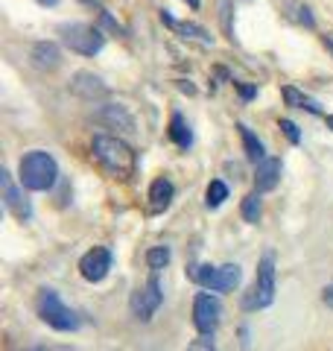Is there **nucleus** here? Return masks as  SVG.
Instances as JSON below:
<instances>
[{"mask_svg": "<svg viewBox=\"0 0 333 351\" xmlns=\"http://www.w3.org/2000/svg\"><path fill=\"white\" fill-rule=\"evenodd\" d=\"M91 152L97 164L103 167L111 179H120V182H129L132 176L138 170V156L126 141H120L114 135H97L94 144H91Z\"/></svg>", "mask_w": 333, "mask_h": 351, "instance_id": "nucleus-1", "label": "nucleus"}, {"mask_svg": "<svg viewBox=\"0 0 333 351\" xmlns=\"http://www.w3.org/2000/svg\"><path fill=\"white\" fill-rule=\"evenodd\" d=\"M18 173H21V188L41 193V191H50L56 179H59V164H56V158L47 149H32L21 158Z\"/></svg>", "mask_w": 333, "mask_h": 351, "instance_id": "nucleus-2", "label": "nucleus"}, {"mask_svg": "<svg viewBox=\"0 0 333 351\" xmlns=\"http://www.w3.org/2000/svg\"><path fill=\"white\" fill-rule=\"evenodd\" d=\"M278 293V278H275V258L263 255L258 263V272H254V284L249 287V293L243 295V311H263L275 302Z\"/></svg>", "mask_w": 333, "mask_h": 351, "instance_id": "nucleus-3", "label": "nucleus"}, {"mask_svg": "<svg viewBox=\"0 0 333 351\" xmlns=\"http://www.w3.org/2000/svg\"><path fill=\"white\" fill-rule=\"evenodd\" d=\"M36 307H38L41 319L50 328H56V331H76V328H79V316H76V311H71V307L62 302V295L56 290H50V287H44L38 293Z\"/></svg>", "mask_w": 333, "mask_h": 351, "instance_id": "nucleus-4", "label": "nucleus"}, {"mask_svg": "<svg viewBox=\"0 0 333 351\" xmlns=\"http://www.w3.org/2000/svg\"><path fill=\"white\" fill-rule=\"evenodd\" d=\"M62 44L79 56H97L106 47V36L91 24H62L59 27Z\"/></svg>", "mask_w": 333, "mask_h": 351, "instance_id": "nucleus-5", "label": "nucleus"}, {"mask_svg": "<svg viewBox=\"0 0 333 351\" xmlns=\"http://www.w3.org/2000/svg\"><path fill=\"white\" fill-rule=\"evenodd\" d=\"M240 267L237 263H225V267H210V263H202V267L190 269V278L199 281L205 290L210 293H228L240 284Z\"/></svg>", "mask_w": 333, "mask_h": 351, "instance_id": "nucleus-6", "label": "nucleus"}, {"mask_svg": "<svg viewBox=\"0 0 333 351\" xmlns=\"http://www.w3.org/2000/svg\"><path fill=\"white\" fill-rule=\"evenodd\" d=\"M222 319V304L210 293H199L193 299V325L202 337H210L219 328Z\"/></svg>", "mask_w": 333, "mask_h": 351, "instance_id": "nucleus-7", "label": "nucleus"}, {"mask_svg": "<svg viewBox=\"0 0 333 351\" xmlns=\"http://www.w3.org/2000/svg\"><path fill=\"white\" fill-rule=\"evenodd\" d=\"M161 304H164V290H161V284L155 276L132 295V313H135L138 319H152Z\"/></svg>", "mask_w": 333, "mask_h": 351, "instance_id": "nucleus-8", "label": "nucleus"}, {"mask_svg": "<svg viewBox=\"0 0 333 351\" xmlns=\"http://www.w3.org/2000/svg\"><path fill=\"white\" fill-rule=\"evenodd\" d=\"M79 272H82V278L85 281H91V284H99L108 272H111V252L106 246H94V249H88L82 261H79Z\"/></svg>", "mask_w": 333, "mask_h": 351, "instance_id": "nucleus-9", "label": "nucleus"}, {"mask_svg": "<svg viewBox=\"0 0 333 351\" xmlns=\"http://www.w3.org/2000/svg\"><path fill=\"white\" fill-rule=\"evenodd\" d=\"M0 191H3L6 211H12L18 219H29L32 217V208L27 202V196L18 191V184L12 182V173H9V170H0Z\"/></svg>", "mask_w": 333, "mask_h": 351, "instance_id": "nucleus-10", "label": "nucleus"}, {"mask_svg": "<svg viewBox=\"0 0 333 351\" xmlns=\"http://www.w3.org/2000/svg\"><path fill=\"white\" fill-rule=\"evenodd\" d=\"M71 91L76 94V97H82V100H88V103H94V100H103V97H108V85L99 80L97 73H91V71H79L71 80Z\"/></svg>", "mask_w": 333, "mask_h": 351, "instance_id": "nucleus-11", "label": "nucleus"}, {"mask_svg": "<svg viewBox=\"0 0 333 351\" xmlns=\"http://www.w3.org/2000/svg\"><path fill=\"white\" fill-rule=\"evenodd\" d=\"M94 120L108 129H117V132H135V117L129 114L126 106H117V103H106L103 108H97Z\"/></svg>", "mask_w": 333, "mask_h": 351, "instance_id": "nucleus-12", "label": "nucleus"}, {"mask_svg": "<svg viewBox=\"0 0 333 351\" xmlns=\"http://www.w3.org/2000/svg\"><path fill=\"white\" fill-rule=\"evenodd\" d=\"M161 21L166 27H170L173 32H179L182 38H187V41H199V44H205V47H210L214 44V36L205 29V27H199V24H190V21H175L166 9H161Z\"/></svg>", "mask_w": 333, "mask_h": 351, "instance_id": "nucleus-13", "label": "nucleus"}, {"mask_svg": "<svg viewBox=\"0 0 333 351\" xmlns=\"http://www.w3.org/2000/svg\"><path fill=\"white\" fill-rule=\"evenodd\" d=\"M281 170H284L281 158H263L258 164V173H254V188H258L260 193L275 191L278 182H281Z\"/></svg>", "mask_w": 333, "mask_h": 351, "instance_id": "nucleus-14", "label": "nucleus"}, {"mask_svg": "<svg viewBox=\"0 0 333 351\" xmlns=\"http://www.w3.org/2000/svg\"><path fill=\"white\" fill-rule=\"evenodd\" d=\"M29 59H32V64H36L38 71H56L62 64V53H59V47H56L53 41H38V44H32Z\"/></svg>", "mask_w": 333, "mask_h": 351, "instance_id": "nucleus-15", "label": "nucleus"}, {"mask_svg": "<svg viewBox=\"0 0 333 351\" xmlns=\"http://www.w3.org/2000/svg\"><path fill=\"white\" fill-rule=\"evenodd\" d=\"M173 196H175V188H173L170 179H164V176L149 184V205H152V211H164V208H170Z\"/></svg>", "mask_w": 333, "mask_h": 351, "instance_id": "nucleus-16", "label": "nucleus"}, {"mask_svg": "<svg viewBox=\"0 0 333 351\" xmlns=\"http://www.w3.org/2000/svg\"><path fill=\"white\" fill-rule=\"evenodd\" d=\"M281 94H284V103H286V106H293V108H304V112H310V114H321V103H319V100H313L310 94L298 91L295 85H284V88H281Z\"/></svg>", "mask_w": 333, "mask_h": 351, "instance_id": "nucleus-17", "label": "nucleus"}, {"mask_svg": "<svg viewBox=\"0 0 333 351\" xmlns=\"http://www.w3.org/2000/svg\"><path fill=\"white\" fill-rule=\"evenodd\" d=\"M240 129V138H243V149H246V156H249V161H254V164H260L263 158H266V152H263V144H260V138L254 135V132L249 129V126H237Z\"/></svg>", "mask_w": 333, "mask_h": 351, "instance_id": "nucleus-18", "label": "nucleus"}, {"mask_svg": "<svg viewBox=\"0 0 333 351\" xmlns=\"http://www.w3.org/2000/svg\"><path fill=\"white\" fill-rule=\"evenodd\" d=\"M170 138H173V144L179 147V149H187V147L193 144V132H190V126L184 123L182 114H173L170 117Z\"/></svg>", "mask_w": 333, "mask_h": 351, "instance_id": "nucleus-19", "label": "nucleus"}, {"mask_svg": "<svg viewBox=\"0 0 333 351\" xmlns=\"http://www.w3.org/2000/svg\"><path fill=\"white\" fill-rule=\"evenodd\" d=\"M225 199H228V184H225V182H219V179H214V182L208 184L205 205H208V208H219Z\"/></svg>", "mask_w": 333, "mask_h": 351, "instance_id": "nucleus-20", "label": "nucleus"}, {"mask_svg": "<svg viewBox=\"0 0 333 351\" xmlns=\"http://www.w3.org/2000/svg\"><path fill=\"white\" fill-rule=\"evenodd\" d=\"M240 214H243V219L246 223H258L260 219V191H254V193H249L246 199H243V208H240Z\"/></svg>", "mask_w": 333, "mask_h": 351, "instance_id": "nucleus-21", "label": "nucleus"}, {"mask_svg": "<svg viewBox=\"0 0 333 351\" xmlns=\"http://www.w3.org/2000/svg\"><path fill=\"white\" fill-rule=\"evenodd\" d=\"M147 263H149L152 272L164 269L166 263H170V249H166V246H152V249L147 252Z\"/></svg>", "mask_w": 333, "mask_h": 351, "instance_id": "nucleus-22", "label": "nucleus"}, {"mask_svg": "<svg viewBox=\"0 0 333 351\" xmlns=\"http://www.w3.org/2000/svg\"><path fill=\"white\" fill-rule=\"evenodd\" d=\"M293 9H295V12H293V18L298 21V24H304V27H313L316 24V21H313V15H310V9L307 6H301V3H290Z\"/></svg>", "mask_w": 333, "mask_h": 351, "instance_id": "nucleus-23", "label": "nucleus"}, {"mask_svg": "<svg viewBox=\"0 0 333 351\" xmlns=\"http://www.w3.org/2000/svg\"><path fill=\"white\" fill-rule=\"evenodd\" d=\"M281 129H284V135L293 141V144H301V132H298V126L293 123V120H281Z\"/></svg>", "mask_w": 333, "mask_h": 351, "instance_id": "nucleus-24", "label": "nucleus"}, {"mask_svg": "<svg viewBox=\"0 0 333 351\" xmlns=\"http://www.w3.org/2000/svg\"><path fill=\"white\" fill-rule=\"evenodd\" d=\"M187 351H217V348H214V343H210L208 337H202V339H193V343L187 346Z\"/></svg>", "mask_w": 333, "mask_h": 351, "instance_id": "nucleus-25", "label": "nucleus"}, {"mask_svg": "<svg viewBox=\"0 0 333 351\" xmlns=\"http://www.w3.org/2000/svg\"><path fill=\"white\" fill-rule=\"evenodd\" d=\"M234 85H237V91H240L243 100H251V97L258 94V88H254V85H243V82H234Z\"/></svg>", "mask_w": 333, "mask_h": 351, "instance_id": "nucleus-26", "label": "nucleus"}, {"mask_svg": "<svg viewBox=\"0 0 333 351\" xmlns=\"http://www.w3.org/2000/svg\"><path fill=\"white\" fill-rule=\"evenodd\" d=\"M321 302H325V304L330 307V311H333V281L328 284V287H325V290H321Z\"/></svg>", "mask_w": 333, "mask_h": 351, "instance_id": "nucleus-27", "label": "nucleus"}, {"mask_svg": "<svg viewBox=\"0 0 333 351\" xmlns=\"http://www.w3.org/2000/svg\"><path fill=\"white\" fill-rule=\"evenodd\" d=\"M38 3H41V6H56L59 0H38Z\"/></svg>", "mask_w": 333, "mask_h": 351, "instance_id": "nucleus-28", "label": "nucleus"}, {"mask_svg": "<svg viewBox=\"0 0 333 351\" xmlns=\"http://www.w3.org/2000/svg\"><path fill=\"white\" fill-rule=\"evenodd\" d=\"M184 3L190 6V9H199V0H184Z\"/></svg>", "mask_w": 333, "mask_h": 351, "instance_id": "nucleus-29", "label": "nucleus"}, {"mask_svg": "<svg viewBox=\"0 0 333 351\" xmlns=\"http://www.w3.org/2000/svg\"><path fill=\"white\" fill-rule=\"evenodd\" d=\"M325 44H328V47L333 50V32H330V36H325Z\"/></svg>", "mask_w": 333, "mask_h": 351, "instance_id": "nucleus-30", "label": "nucleus"}, {"mask_svg": "<svg viewBox=\"0 0 333 351\" xmlns=\"http://www.w3.org/2000/svg\"><path fill=\"white\" fill-rule=\"evenodd\" d=\"M325 120H328V129H333V114H328Z\"/></svg>", "mask_w": 333, "mask_h": 351, "instance_id": "nucleus-31", "label": "nucleus"}, {"mask_svg": "<svg viewBox=\"0 0 333 351\" xmlns=\"http://www.w3.org/2000/svg\"><path fill=\"white\" fill-rule=\"evenodd\" d=\"M88 3H97V0H88Z\"/></svg>", "mask_w": 333, "mask_h": 351, "instance_id": "nucleus-32", "label": "nucleus"}]
</instances>
